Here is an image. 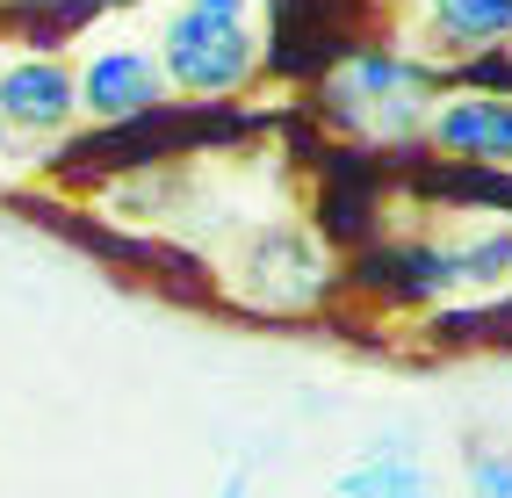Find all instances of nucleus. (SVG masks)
Returning a JSON list of instances; mask_svg holds the SVG:
<instances>
[{
  "label": "nucleus",
  "mask_w": 512,
  "mask_h": 498,
  "mask_svg": "<svg viewBox=\"0 0 512 498\" xmlns=\"http://www.w3.org/2000/svg\"><path fill=\"white\" fill-rule=\"evenodd\" d=\"M159 65H166V87L217 102V94H238L253 80L260 37L246 29V15H210V8H188L181 0V8L159 22Z\"/></svg>",
  "instance_id": "f257e3e1"
},
{
  "label": "nucleus",
  "mask_w": 512,
  "mask_h": 498,
  "mask_svg": "<svg viewBox=\"0 0 512 498\" xmlns=\"http://www.w3.org/2000/svg\"><path fill=\"white\" fill-rule=\"evenodd\" d=\"M325 282H332V260L303 224H267L253 253L238 260V296L260 311H303L325 296Z\"/></svg>",
  "instance_id": "f03ea898"
},
{
  "label": "nucleus",
  "mask_w": 512,
  "mask_h": 498,
  "mask_svg": "<svg viewBox=\"0 0 512 498\" xmlns=\"http://www.w3.org/2000/svg\"><path fill=\"white\" fill-rule=\"evenodd\" d=\"M73 116H80V80H73L65 58H51V51L0 58V123L8 130H22V138H58Z\"/></svg>",
  "instance_id": "7ed1b4c3"
},
{
  "label": "nucleus",
  "mask_w": 512,
  "mask_h": 498,
  "mask_svg": "<svg viewBox=\"0 0 512 498\" xmlns=\"http://www.w3.org/2000/svg\"><path fill=\"white\" fill-rule=\"evenodd\" d=\"M73 80H80V116L94 123H130L166 102V65L145 44H101Z\"/></svg>",
  "instance_id": "20e7f679"
},
{
  "label": "nucleus",
  "mask_w": 512,
  "mask_h": 498,
  "mask_svg": "<svg viewBox=\"0 0 512 498\" xmlns=\"http://www.w3.org/2000/svg\"><path fill=\"white\" fill-rule=\"evenodd\" d=\"M332 94H339L347 116L375 109L383 130H404V123H419V109H426V65L397 58V51H361L347 73L332 80Z\"/></svg>",
  "instance_id": "39448f33"
},
{
  "label": "nucleus",
  "mask_w": 512,
  "mask_h": 498,
  "mask_svg": "<svg viewBox=\"0 0 512 498\" xmlns=\"http://www.w3.org/2000/svg\"><path fill=\"white\" fill-rule=\"evenodd\" d=\"M426 138L455 159H512V94H484V87L440 94L426 109Z\"/></svg>",
  "instance_id": "423d86ee"
},
{
  "label": "nucleus",
  "mask_w": 512,
  "mask_h": 498,
  "mask_svg": "<svg viewBox=\"0 0 512 498\" xmlns=\"http://www.w3.org/2000/svg\"><path fill=\"white\" fill-rule=\"evenodd\" d=\"M412 289L426 296H455V289H498L512 282V224L505 231H476L462 246H440V253H412Z\"/></svg>",
  "instance_id": "0eeeda50"
},
{
  "label": "nucleus",
  "mask_w": 512,
  "mask_h": 498,
  "mask_svg": "<svg viewBox=\"0 0 512 498\" xmlns=\"http://www.w3.org/2000/svg\"><path fill=\"white\" fill-rule=\"evenodd\" d=\"M332 491L339 498H404V491H433V477L412 448H368L361 462H347L332 477Z\"/></svg>",
  "instance_id": "6e6552de"
},
{
  "label": "nucleus",
  "mask_w": 512,
  "mask_h": 498,
  "mask_svg": "<svg viewBox=\"0 0 512 498\" xmlns=\"http://www.w3.org/2000/svg\"><path fill=\"white\" fill-rule=\"evenodd\" d=\"M426 15H433L440 37H455V44L512 37V0H426Z\"/></svg>",
  "instance_id": "1a4fd4ad"
},
{
  "label": "nucleus",
  "mask_w": 512,
  "mask_h": 498,
  "mask_svg": "<svg viewBox=\"0 0 512 498\" xmlns=\"http://www.w3.org/2000/svg\"><path fill=\"white\" fill-rule=\"evenodd\" d=\"M469 498H512V455H469Z\"/></svg>",
  "instance_id": "9d476101"
},
{
  "label": "nucleus",
  "mask_w": 512,
  "mask_h": 498,
  "mask_svg": "<svg viewBox=\"0 0 512 498\" xmlns=\"http://www.w3.org/2000/svg\"><path fill=\"white\" fill-rule=\"evenodd\" d=\"M217 498H253V462H231L224 484H217Z\"/></svg>",
  "instance_id": "9b49d317"
},
{
  "label": "nucleus",
  "mask_w": 512,
  "mask_h": 498,
  "mask_svg": "<svg viewBox=\"0 0 512 498\" xmlns=\"http://www.w3.org/2000/svg\"><path fill=\"white\" fill-rule=\"evenodd\" d=\"M188 8H210V15H246L253 0H188Z\"/></svg>",
  "instance_id": "f8f14e48"
},
{
  "label": "nucleus",
  "mask_w": 512,
  "mask_h": 498,
  "mask_svg": "<svg viewBox=\"0 0 512 498\" xmlns=\"http://www.w3.org/2000/svg\"><path fill=\"white\" fill-rule=\"evenodd\" d=\"M8 138H15V130H8V123H0V152H8Z\"/></svg>",
  "instance_id": "ddd939ff"
},
{
  "label": "nucleus",
  "mask_w": 512,
  "mask_h": 498,
  "mask_svg": "<svg viewBox=\"0 0 512 498\" xmlns=\"http://www.w3.org/2000/svg\"><path fill=\"white\" fill-rule=\"evenodd\" d=\"M404 498H433V491H404Z\"/></svg>",
  "instance_id": "4468645a"
}]
</instances>
